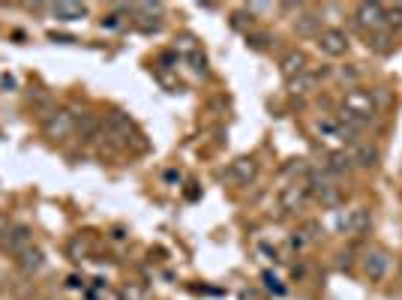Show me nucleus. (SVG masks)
<instances>
[{"instance_id":"nucleus-10","label":"nucleus","mask_w":402,"mask_h":300,"mask_svg":"<svg viewBox=\"0 0 402 300\" xmlns=\"http://www.w3.org/2000/svg\"><path fill=\"white\" fill-rule=\"evenodd\" d=\"M345 150H348L351 165H355V168H375V165H378V159H381L378 147H375V144H369V142H351Z\"/></svg>"},{"instance_id":"nucleus-15","label":"nucleus","mask_w":402,"mask_h":300,"mask_svg":"<svg viewBox=\"0 0 402 300\" xmlns=\"http://www.w3.org/2000/svg\"><path fill=\"white\" fill-rule=\"evenodd\" d=\"M15 264H18V270H22V273L34 276L36 270H43L45 255H43V249H39V246H27L24 253H18V255H15Z\"/></svg>"},{"instance_id":"nucleus-4","label":"nucleus","mask_w":402,"mask_h":300,"mask_svg":"<svg viewBox=\"0 0 402 300\" xmlns=\"http://www.w3.org/2000/svg\"><path fill=\"white\" fill-rule=\"evenodd\" d=\"M343 108L355 114L357 120H364V123L378 114V105H375V99H373V90H360V87H351L348 93L343 96Z\"/></svg>"},{"instance_id":"nucleus-9","label":"nucleus","mask_w":402,"mask_h":300,"mask_svg":"<svg viewBox=\"0 0 402 300\" xmlns=\"http://www.w3.org/2000/svg\"><path fill=\"white\" fill-rule=\"evenodd\" d=\"M228 180L231 183H240V186H249L253 180L258 177V159L255 156H237L228 163Z\"/></svg>"},{"instance_id":"nucleus-13","label":"nucleus","mask_w":402,"mask_h":300,"mask_svg":"<svg viewBox=\"0 0 402 300\" xmlns=\"http://www.w3.org/2000/svg\"><path fill=\"white\" fill-rule=\"evenodd\" d=\"M309 69V60H306V54L304 52H288L283 60H279V73H283V78L285 82H291V78H297L300 73H306Z\"/></svg>"},{"instance_id":"nucleus-19","label":"nucleus","mask_w":402,"mask_h":300,"mask_svg":"<svg viewBox=\"0 0 402 300\" xmlns=\"http://www.w3.org/2000/svg\"><path fill=\"white\" fill-rule=\"evenodd\" d=\"M315 82H318V69L313 73V69H306V73H300L297 78H291V82H285L288 84V90L295 96H300V93H309V90L315 87Z\"/></svg>"},{"instance_id":"nucleus-1","label":"nucleus","mask_w":402,"mask_h":300,"mask_svg":"<svg viewBox=\"0 0 402 300\" xmlns=\"http://www.w3.org/2000/svg\"><path fill=\"white\" fill-rule=\"evenodd\" d=\"M309 198H313V193H309L306 180H291L288 186H283V193H279V210H283L285 216H297L300 210L309 204Z\"/></svg>"},{"instance_id":"nucleus-7","label":"nucleus","mask_w":402,"mask_h":300,"mask_svg":"<svg viewBox=\"0 0 402 300\" xmlns=\"http://www.w3.org/2000/svg\"><path fill=\"white\" fill-rule=\"evenodd\" d=\"M360 264H364V273H366L369 283H381V279L387 276V270H390V253L381 249V246H373V249L364 253Z\"/></svg>"},{"instance_id":"nucleus-12","label":"nucleus","mask_w":402,"mask_h":300,"mask_svg":"<svg viewBox=\"0 0 402 300\" xmlns=\"http://www.w3.org/2000/svg\"><path fill=\"white\" fill-rule=\"evenodd\" d=\"M27 246H34V228H27V225H13V228H9V234L3 240L6 253L18 255V253H24Z\"/></svg>"},{"instance_id":"nucleus-8","label":"nucleus","mask_w":402,"mask_h":300,"mask_svg":"<svg viewBox=\"0 0 402 300\" xmlns=\"http://www.w3.org/2000/svg\"><path fill=\"white\" fill-rule=\"evenodd\" d=\"M318 39V48L325 52L327 57H343L348 52V36L343 33L339 27H321V33L315 36Z\"/></svg>"},{"instance_id":"nucleus-5","label":"nucleus","mask_w":402,"mask_h":300,"mask_svg":"<svg viewBox=\"0 0 402 300\" xmlns=\"http://www.w3.org/2000/svg\"><path fill=\"white\" fill-rule=\"evenodd\" d=\"M373 228V213L369 207H351L345 213H339V232L348 237H364Z\"/></svg>"},{"instance_id":"nucleus-31","label":"nucleus","mask_w":402,"mask_h":300,"mask_svg":"<svg viewBox=\"0 0 402 300\" xmlns=\"http://www.w3.org/2000/svg\"><path fill=\"white\" fill-rule=\"evenodd\" d=\"M135 24H138V30H144V33H156V30H159V22H147L144 15L135 18Z\"/></svg>"},{"instance_id":"nucleus-22","label":"nucleus","mask_w":402,"mask_h":300,"mask_svg":"<svg viewBox=\"0 0 402 300\" xmlns=\"http://www.w3.org/2000/svg\"><path fill=\"white\" fill-rule=\"evenodd\" d=\"M373 52L378 54H387L390 48H394V33L390 30H378V33H369V43H366Z\"/></svg>"},{"instance_id":"nucleus-23","label":"nucleus","mask_w":402,"mask_h":300,"mask_svg":"<svg viewBox=\"0 0 402 300\" xmlns=\"http://www.w3.org/2000/svg\"><path fill=\"white\" fill-rule=\"evenodd\" d=\"M117 297L120 300H150V294H147V288L142 285V283H124L120 285V292H117Z\"/></svg>"},{"instance_id":"nucleus-17","label":"nucleus","mask_w":402,"mask_h":300,"mask_svg":"<svg viewBox=\"0 0 402 300\" xmlns=\"http://www.w3.org/2000/svg\"><path fill=\"white\" fill-rule=\"evenodd\" d=\"M295 30L300 36H318L321 33V13H300L297 15V22H295Z\"/></svg>"},{"instance_id":"nucleus-24","label":"nucleus","mask_w":402,"mask_h":300,"mask_svg":"<svg viewBox=\"0 0 402 300\" xmlns=\"http://www.w3.org/2000/svg\"><path fill=\"white\" fill-rule=\"evenodd\" d=\"M174 52H177V54H186V57L198 54V39H195L193 33H184V36H177V39H174Z\"/></svg>"},{"instance_id":"nucleus-18","label":"nucleus","mask_w":402,"mask_h":300,"mask_svg":"<svg viewBox=\"0 0 402 300\" xmlns=\"http://www.w3.org/2000/svg\"><path fill=\"white\" fill-rule=\"evenodd\" d=\"M318 133L327 138V142H348L345 133H343V126H339V120L336 117H318Z\"/></svg>"},{"instance_id":"nucleus-27","label":"nucleus","mask_w":402,"mask_h":300,"mask_svg":"<svg viewBox=\"0 0 402 300\" xmlns=\"http://www.w3.org/2000/svg\"><path fill=\"white\" fill-rule=\"evenodd\" d=\"M339 82H348V84H355L357 82V78H360V69L355 66V63H351V66H343V69H339Z\"/></svg>"},{"instance_id":"nucleus-3","label":"nucleus","mask_w":402,"mask_h":300,"mask_svg":"<svg viewBox=\"0 0 402 300\" xmlns=\"http://www.w3.org/2000/svg\"><path fill=\"white\" fill-rule=\"evenodd\" d=\"M73 133H75V114L69 108H54L43 123V135L48 142H66Z\"/></svg>"},{"instance_id":"nucleus-36","label":"nucleus","mask_w":402,"mask_h":300,"mask_svg":"<svg viewBox=\"0 0 402 300\" xmlns=\"http://www.w3.org/2000/svg\"><path fill=\"white\" fill-rule=\"evenodd\" d=\"M120 24V15H108V18H103V27H117Z\"/></svg>"},{"instance_id":"nucleus-34","label":"nucleus","mask_w":402,"mask_h":300,"mask_svg":"<svg viewBox=\"0 0 402 300\" xmlns=\"http://www.w3.org/2000/svg\"><path fill=\"white\" fill-rule=\"evenodd\" d=\"M66 285H69V288H84V279H82V276H69Z\"/></svg>"},{"instance_id":"nucleus-14","label":"nucleus","mask_w":402,"mask_h":300,"mask_svg":"<svg viewBox=\"0 0 402 300\" xmlns=\"http://www.w3.org/2000/svg\"><path fill=\"white\" fill-rule=\"evenodd\" d=\"M325 168H327V172L334 174L336 180L355 172V165H351V156H348V150H345V147H336V150H330V153H327V163H325Z\"/></svg>"},{"instance_id":"nucleus-2","label":"nucleus","mask_w":402,"mask_h":300,"mask_svg":"<svg viewBox=\"0 0 402 300\" xmlns=\"http://www.w3.org/2000/svg\"><path fill=\"white\" fill-rule=\"evenodd\" d=\"M103 133H105V138H112L114 144H129L133 138H138V129H135L133 117H129L126 112H108L105 123H103Z\"/></svg>"},{"instance_id":"nucleus-33","label":"nucleus","mask_w":402,"mask_h":300,"mask_svg":"<svg viewBox=\"0 0 402 300\" xmlns=\"http://www.w3.org/2000/svg\"><path fill=\"white\" fill-rule=\"evenodd\" d=\"M336 264H339V270H348L351 267V255L348 253H339V262Z\"/></svg>"},{"instance_id":"nucleus-29","label":"nucleus","mask_w":402,"mask_h":300,"mask_svg":"<svg viewBox=\"0 0 402 300\" xmlns=\"http://www.w3.org/2000/svg\"><path fill=\"white\" fill-rule=\"evenodd\" d=\"M261 279H265V285H267V288H270V292H274V294H279V297L285 294V288L279 285V279H276L274 273H265V276H261Z\"/></svg>"},{"instance_id":"nucleus-26","label":"nucleus","mask_w":402,"mask_h":300,"mask_svg":"<svg viewBox=\"0 0 402 300\" xmlns=\"http://www.w3.org/2000/svg\"><path fill=\"white\" fill-rule=\"evenodd\" d=\"M231 27L234 30H244V33H249V30H253V15H244V13H234L231 15Z\"/></svg>"},{"instance_id":"nucleus-16","label":"nucleus","mask_w":402,"mask_h":300,"mask_svg":"<svg viewBox=\"0 0 402 300\" xmlns=\"http://www.w3.org/2000/svg\"><path fill=\"white\" fill-rule=\"evenodd\" d=\"M52 15L57 18V22H82V18H87V6L60 0V3H52Z\"/></svg>"},{"instance_id":"nucleus-28","label":"nucleus","mask_w":402,"mask_h":300,"mask_svg":"<svg viewBox=\"0 0 402 300\" xmlns=\"http://www.w3.org/2000/svg\"><path fill=\"white\" fill-rule=\"evenodd\" d=\"M87 253V243H82V237H75L73 243H69V255H73V262H82Z\"/></svg>"},{"instance_id":"nucleus-6","label":"nucleus","mask_w":402,"mask_h":300,"mask_svg":"<svg viewBox=\"0 0 402 300\" xmlns=\"http://www.w3.org/2000/svg\"><path fill=\"white\" fill-rule=\"evenodd\" d=\"M355 24L360 30H369V33L387 30V6H381V3H357Z\"/></svg>"},{"instance_id":"nucleus-35","label":"nucleus","mask_w":402,"mask_h":300,"mask_svg":"<svg viewBox=\"0 0 402 300\" xmlns=\"http://www.w3.org/2000/svg\"><path fill=\"white\" fill-rule=\"evenodd\" d=\"M0 87H9V90H13V87H15V78H13V75H0Z\"/></svg>"},{"instance_id":"nucleus-11","label":"nucleus","mask_w":402,"mask_h":300,"mask_svg":"<svg viewBox=\"0 0 402 300\" xmlns=\"http://www.w3.org/2000/svg\"><path fill=\"white\" fill-rule=\"evenodd\" d=\"M321 234H325V228H321V223H315V219H309V223H306L304 228H297V232L288 237V243H291V249L304 253L306 246H313L315 240H321Z\"/></svg>"},{"instance_id":"nucleus-32","label":"nucleus","mask_w":402,"mask_h":300,"mask_svg":"<svg viewBox=\"0 0 402 300\" xmlns=\"http://www.w3.org/2000/svg\"><path fill=\"white\" fill-rule=\"evenodd\" d=\"M9 228H13V223L0 213V246H3V240H6V234H9Z\"/></svg>"},{"instance_id":"nucleus-21","label":"nucleus","mask_w":402,"mask_h":300,"mask_svg":"<svg viewBox=\"0 0 402 300\" xmlns=\"http://www.w3.org/2000/svg\"><path fill=\"white\" fill-rule=\"evenodd\" d=\"M313 198L321 204V207H327V210H334L343 204V193H339V186H327V189H318V193H313Z\"/></svg>"},{"instance_id":"nucleus-20","label":"nucleus","mask_w":402,"mask_h":300,"mask_svg":"<svg viewBox=\"0 0 402 300\" xmlns=\"http://www.w3.org/2000/svg\"><path fill=\"white\" fill-rule=\"evenodd\" d=\"M99 117L96 114H90V112H82V117H75V129H78V135L84 138V142H90L96 133H99Z\"/></svg>"},{"instance_id":"nucleus-30","label":"nucleus","mask_w":402,"mask_h":300,"mask_svg":"<svg viewBox=\"0 0 402 300\" xmlns=\"http://www.w3.org/2000/svg\"><path fill=\"white\" fill-rule=\"evenodd\" d=\"M133 9H138L144 15H163V3H135Z\"/></svg>"},{"instance_id":"nucleus-25","label":"nucleus","mask_w":402,"mask_h":300,"mask_svg":"<svg viewBox=\"0 0 402 300\" xmlns=\"http://www.w3.org/2000/svg\"><path fill=\"white\" fill-rule=\"evenodd\" d=\"M270 43H274V39H270V33H265V30H249V33H246V45L258 48V52H261V48H267Z\"/></svg>"}]
</instances>
